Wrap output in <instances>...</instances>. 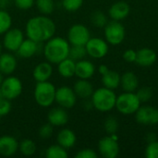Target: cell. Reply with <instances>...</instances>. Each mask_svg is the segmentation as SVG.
Instances as JSON below:
<instances>
[{"label":"cell","mask_w":158,"mask_h":158,"mask_svg":"<svg viewBox=\"0 0 158 158\" xmlns=\"http://www.w3.org/2000/svg\"><path fill=\"white\" fill-rule=\"evenodd\" d=\"M136 95L138 96L141 103H146L148 102L152 96H153V90L149 87H143L139 89L136 93Z\"/></svg>","instance_id":"obj_35"},{"label":"cell","mask_w":158,"mask_h":158,"mask_svg":"<svg viewBox=\"0 0 158 158\" xmlns=\"http://www.w3.org/2000/svg\"><path fill=\"white\" fill-rule=\"evenodd\" d=\"M105 131L109 135H114L118 130V121L115 117H108L105 120Z\"/></svg>","instance_id":"obj_33"},{"label":"cell","mask_w":158,"mask_h":158,"mask_svg":"<svg viewBox=\"0 0 158 158\" xmlns=\"http://www.w3.org/2000/svg\"><path fill=\"white\" fill-rule=\"evenodd\" d=\"M19 150V142L10 135L0 137V155L2 156H12Z\"/></svg>","instance_id":"obj_14"},{"label":"cell","mask_w":158,"mask_h":158,"mask_svg":"<svg viewBox=\"0 0 158 158\" xmlns=\"http://www.w3.org/2000/svg\"><path fill=\"white\" fill-rule=\"evenodd\" d=\"M91 100L95 109L101 112H108L116 106L117 95L113 90L103 87L94 92Z\"/></svg>","instance_id":"obj_3"},{"label":"cell","mask_w":158,"mask_h":158,"mask_svg":"<svg viewBox=\"0 0 158 158\" xmlns=\"http://www.w3.org/2000/svg\"><path fill=\"white\" fill-rule=\"evenodd\" d=\"M106 41L113 45L121 44L125 38V29L123 25L117 20H111L105 26Z\"/></svg>","instance_id":"obj_7"},{"label":"cell","mask_w":158,"mask_h":158,"mask_svg":"<svg viewBox=\"0 0 158 158\" xmlns=\"http://www.w3.org/2000/svg\"><path fill=\"white\" fill-rule=\"evenodd\" d=\"M69 43L62 37H52L49 39L44 48V54L46 60L51 64H58L69 57Z\"/></svg>","instance_id":"obj_2"},{"label":"cell","mask_w":158,"mask_h":158,"mask_svg":"<svg viewBox=\"0 0 158 158\" xmlns=\"http://www.w3.org/2000/svg\"><path fill=\"white\" fill-rule=\"evenodd\" d=\"M136 121L143 125L158 124V109L154 106H140L135 112Z\"/></svg>","instance_id":"obj_13"},{"label":"cell","mask_w":158,"mask_h":158,"mask_svg":"<svg viewBox=\"0 0 158 158\" xmlns=\"http://www.w3.org/2000/svg\"><path fill=\"white\" fill-rule=\"evenodd\" d=\"M120 85L125 92L133 93L137 90L139 86V80L138 77L131 71L124 73L120 79Z\"/></svg>","instance_id":"obj_24"},{"label":"cell","mask_w":158,"mask_h":158,"mask_svg":"<svg viewBox=\"0 0 158 158\" xmlns=\"http://www.w3.org/2000/svg\"><path fill=\"white\" fill-rule=\"evenodd\" d=\"M13 3L19 9L27 10V9H30L34 5L35 1L34 0H13Z\"/></svg>","instance_id":"obj_40"},{"label":"cell","mask_w":158,"mask_h":158,"mask_svg":"<svg viewBox=\"0 0 158 158\" xmlns=\"http://www.w3.org/2000/svg\"><path fill=\"white\" fill-rule=\"evenodd\" d=\"M73 90H74L77 97H80V98L85 99V100L92 97V95L94 92L92 83L90 81H88V80H83V79H80L79 81H77L75 82Z\"/></svg>","instance_id":"obj_20"},{"label":"cell","mask_w":158,"mask_h":158,"mask_svg":"<svg viewBox=\"0 0 158 158\" xmlns=\"http://www.w3.org/2000/svg\"><path fill=\"white\" fill-rule=\"evenodd\" d=\"M55 102H56L59 106L65 109H69L75 106L77 102V95L73 89L67 86H62L56 91Z\"/></svg>","instance_id":"obj_10"},{"label":"cell","mask_w":158,"mask_h":158,"mask_svg":"<svg viewBox=\"0 0 158 158\" xmlns=\"http://www.w3.org/2000/svg\"><path fill=\"white\" fill-rule=\"evenodd\" d=\"M130 12H131V6H129L128 3L124 1H118L114 3L108 10L109 17L113 20H117V21H120L126 19L129 16Z\"/></svg>","instance_id":"obj_15"},{"label":"cell","mask_w":158,"mask_h":158,"mask_svg":"<svg viewBox=\"0 0 158 158\" xmlns=\"http://www.w3.org/2000/svg\"><path fill=\"white\" fill-rule=\"evenodd\" d=\"M24 41V35L19 29H9L5 34L3 39V45L10 52H17L22 42Z\"/></svg>","instance_id":"obj_12"},{"label":"cell","mask_w":158,"mask_h":158,"mask_svg":"<svg viewBox=\"0 0 158 158\" xmlns=\"http://www.w3.org/2000/svg\"><path fill=\"white\" fill-rule=\"evenodd\" d=\"M56 91V89L54 84L48 81L37 82L33 92L35 102L40 106L49 107L55 102Z\"/></svg>","instance_id":"obj_4"},{"label":"cell","mask_w":158,"mask_h":158,"mask_svg":"<svg viewBox=\"0 0 158 158\" xmlns=\"http://www.w3.org/2000/svg\"><path fill=\"white\" fill-rule=\"evenodd\" d=\"M111 136H106L102 138L98 143V151L103 157L116 158L119 153V146L117 142V138Z\"/></svg>","instance_id":"obj_9"},{"label":"cell","mask_w":158,"mask_h":158,"mask_svg":"<svg viewBox=\"0 0 158 158\" xmlns=\"http://www.w3.org/2000/svg\"><path fill=\"white\" fill-rule=\"evenodd\" d=\"M85 48L87 55L94 58H102L106 56L108 52L107 42L98 37L90 38L85 44Z\"/></svg>","instance_id":"obj_11"},{"label":"cell","mask_w":158,"mask_h":158,"mask_svg":"<svg viewBox=\"0 0 158 158\" xmlns=\"http://www.w3.org/2000/svg\"><path fill=\"white\" fill-rule=\"evenodd\" d=\"M17 68L16 57L8 53L0 55V72L3 75L12 74Z\"/></svg>","instance_id":"obj_21"},{"label":"cell","mask_w":158,"mask_h":158,"mask_svg":"<svg viewBox=\"0 0 158 158\" xmlns=\"http://www.w3.org/2000/svg\"><path fill=\"white\" fill-rule=\"evenodd\" d=\"M91 22L93 25H94L97 28H105V26L107 24V17L106 15L100 11L96 10L91 15Z\"/></svg>","instance_id":"obj_32"},{"label":"cell","mask_w":158,"mask_h":158,"mask_svg":"<svg viewBox=\"0 0 158 158\" xmlns=\"http://www.w3.org/2000/svg\"><path fill=\"white\" fill-rule=\"evenodd\" d=\"M120 79L121 76L118 72L110 69H108L105 74L102 75V82L104 84V87L111 90H114L120 85Z\"/></svg>","instance_id":"obj_26"},{"label":"cell","mask_w":158,"mask_h":158,"mask_svg":"<svg viewBox=\"0 0 158 158\" xmlns=\"http://www.w3.org/2000/svg\"><path fill=\"white\" fill-rule=\"evenodd\" d=\"M76 134L69 129L61 130L56 136L57 144H59L65 149H69L73 147L76 143Z\"/></svg>","instance_id":"obj_23"},{"label":"cell","mask_w":158,"mask_h":158,"mask_svg":"<svg viewBox=\"0 0 158 158\" xmlns=\"http://www.w3.org/2000/svg\"><path fill=\"white\" fill-rule=\"evenodd\" d=\"M12 25V19L6 10L0 9V35L5 34Z\"/></svg>","instance_id":"obj_29"},{"label":"cell","mask_w":158,"mask_h":158,"mask_svg":"<svg viewBox=\"0 0 158 158\" xmlns=\"http://www.w3.org/2000/svg\"><path fill=\"white\" fill-rule=\"evenodd\" d=\"M1 52H2V45H1V44H0V55H1Z\"/></svg>","instance_id":"obj_47"},{"label":"cell","mask_w":158,"mask_h":158,"mask_svg":"<svg viewBox=\"0 0 158 158\" xmlns=\"http://www.w3.org/2000/svg\"><path fill=\"white\" fill-rule=\"evenodd\" d=\"M83 4V0H62V6L69 12L79 10Z\"/></svg>","instance_id":"obj_34"},{"label":"cell","mask_w":158,"mask_h":158,"mask_svg":"<svg viewBox=\"0 0 158 158\" xmlns=\"http://www.w3.org/2000/svg\"><path fill=\"white\" fill-rule=\"evenodd\" d=\"M39 43H36L31 39H24L19 49L17 50V54L19 57L22 58H30L36 55L39 50Z\"/></svg>","instance_id":"obj_18"},{"label":"cell","mask_w":158,"mask_h":158,"mask_svg":"<svg viewBox=\"0 0 158 158\" xmlns=\"http://www.w3.org/2000/svg\"><path fill=\"white\" fill-rule=\"evenodd\" d=\"M48 122L56 127H61L68 123L69 121V115L65 108L63 107H55L52 108L47 116Z\"/></svg>","instance_id":"obj_16"},{"label":"cell","mask_w":158,"mask_h":158,"mask_svg":"<svg viewBox=\"0 0 158 158\" xmlns=\"http://www.w3.org/2000/svg\"><path fill=\"white\" fill-rule=\"evenodd\" d=\"M145 156L147 158H158V141L149 143L145 149Z\"/></svg>","instance_id":"obj_36"},{"label":"cell","mask_w":158,"mask_h":158,"mask_svg":"<svg viewBox=\"0 0 158 158\" xmlns=\"http://www.w3.org/2000/svg\"><path fill=\"white\" fill-rule=\"evenodd\" d=\"M10 110H11L10 101L4 97L0 99V118L6 116L10 112Z\"/></svg>","instance_id":"obj_38"},{"label":"cell","mask_w":158,"mask_h":158,"mask_svg":"<svg viewBox=\"0 0 158 158\" xmlns=\"http://www.w3.org/2000/svg\"><path fill=\"white\" fill-rule=\"evenodd\" d=\"M52 134H53V125H51L50 123L44 124L39 129V136L43 140L49 139Z\"/></svg>","instance_id":"obj_37"},{"label":"cell","mask_w":158,"mask_h":158,"mask_svg":"<svg viewBox=\"0 0 158 158\" xmlns=\"http://www.w3.org/2000/svg\"><path fill=\"white\" fill-rule=\"evenodd\" d=\"M69 156L67 149L63 148L59 144L51 145L45 151L46 158H67Z\"/></svg>","instance_id":"obj_28"},{"label":"cell","mask_w":158,"mask_h":158,"mask_svg":"<svg viewBox=\"0 0 158 158\" xmlns=\"http://www.w3.org/2000/svg\"><path fill=\"white\" fill-rule=\"evenodd\" d=\"M2 98H3V94H2V91L0 89V99H2Z\"/></svg>","instance_id":"obj_46"},{"label":"cell","mask_w":158,"mask_h":158,"mask_svg":"<svg viewBox=\"0 0 158 158\" xmlns=\"http://www.w3.org/2000/svg\"><path fill=\"white\" fill-rule=\"evenodd\" d=\"M36 144L30 139H25L19 143V150L25 156H31L36 152Z\"/></svg>","instance_id":"obj_27"},{"label":"cell","mask_w":158,"mask_h":158,"mask_svg":"<svg viewBox=\"0 0 158 158\" xmlns=\"http://www.w3.org/2000/svg\"><path fill=\"white\" fill-rule=\"evenodd\" d=\"M108 69H108L107 66H106V65H101V66L99 67V69H98V70H99V72L101 73V75L105 74Z\"/></svg>","instance_id":"obj_44"},{"label":"cell","mask_w":158,"mask_h":158,"mask_svg":"<svg viewBox=\"0 0 158 158\" xmlns=\"http://www.w3.org/2000/svg\"><path fill=\"white\" fill-rule=\"evenodd\" d=\"M3 80H4V79H3V74L0 72V86H1V84H2V81H3Z\"/></svg>","instance_id":"obj_45"},{"label":"cell","mask_w":158,"mask_h":158,"mask_svg":"<svg viewBox=\"0 0 158 158\" xmlns=\"http://www.w3.org/2000/svg\"><path fill=\"white\" fill-rule=\"evenodd\" d=\"M53 74V68L51 63L47 62H42L38 64L32 72L33 79L36 81V82L40 81H46L50 79V77Z\"/></svg>","instance_id":"obj_19"},{"label":"cell","mask_w":158,"mask_h":158,"mask_svg":"<svg viewBox=\"0 0 158 158\" xmlns=\"http://www.w3.org/2000/svg\"><path fill=\"white\" fill-rule=\"evenodd\" d=\"M136 56H137V52L132 50V49H128L123 53V58L129 63H132L136 61Z\"/></svg>","instance_id":"obj_41"},{"label":"cell","mask_w":158,"mask_h":158,"mask_svg":"<svg viewBox=\"0 0 158 158\" xmlns=\"http://www.w3.org/2000/svg\"><path fill=\"white\" fill-rule=\"evenodd\" d=\"M87 55V51L85 45H71L69 47V57L73 59L74 61H79L83 59Z\"/></svg>","instance_id":"obj_30"},{"label":"cell","mask_w":158,"mask_h":158,"mask_svg":"<svg viewBox=\"0 0 158 158\" xmlns=\"http://www.w3.org/2000/svg\"><path fill=\"white\" fill-rule=\"evenodd\" d=\"M57 71L63 78L69 79L75 75L76 69V61L70 57H67L57 64Z\"/></svg>","instance_id":"obj_25"},{"label":"cell","mask_w":158,"mask_h":158,"mask_svg":"<svg viewBox=\"0 0 158 158\" xmlns=\"http://www.w3.org/2000/svg\"><path fill=\"white\" fill-rule=\"evenodd\" d=\"M141 102L134 93L126 92L117 97L116 107L118 112L124 115L135 114L141 106Z\"/></svg>","instance_id":"obj_5"},{"label":"cell","mask_w":158,"mask_h":158,"mask_svg":"<svg viewBox=\"0 0 158 158\" xmlns=\"http://www.w3.org/2000/svg\"><path fill=\"white\" fill-rule=\"evenodd\" d=\"M90 38V31L83 24L72 25L68 32V41L71 45H85Z\"/></svg>","instance_id":"obj_8"},{"label":"cell","mask_w":158,"mask_h":158,"mask_svg":"<svg viewBox=\"0 0 158 158\" xmlns=\"http://www.w3.org/2000/svg\"><path fill=\"white\" fill-rule=\"evenodd\" d=\"M157 139H156V133H154V132H150V133H148L147 135H146V141H147V143H152V142H155V141H156Z\"/></svg>","instance_id":"obj_43"},{"label":"cell","mask_w":158,"mask_h":158,"mask_svg":"<svg viewBox=\"0 0 158 158\" xmlns=\"http://www.w3.org/2000/svg\"><path fill=\"white\" fill-rule=\"evenodd\" d=\"M0 89L3 94V97L11 101L18 98L22 93V83L20 80L14 76H9L3 80Z\"/></svg>","instance_id":"obj_6"},{"label":"cell","mask_w":158,"mask_h":158,"mask_svg":"<svg viewBox=\"0 0 158 158\" xmlns=\"http://www.w3.org/2000/svg\"><path fill=\"white\" fill-rule=\"evenodd\" d=\"M36 6L43 15H49L55 9L54 0H36Z\"/></svg>","instance_id":"obj_31"},{"label":"cell","mask_w":158,"mask_h":158,"mask_svg":"<svg viewBox=\"0 0 158 158\" xmlns=\"http://www.w3.org/2000/svg\"><path fill=\"white\" fill-rule=\"evenodd\" d=\"M76 158H97L98 157V155L95 153V151H94L93 149H90V148H85V149H82V150H80L76 156Z\"/></svg>","instance_id":"obj_39"},{"label":"cell","mask_w":158,"mask_h":158,"mask_svg":"<svg viewBox=\"0 0 158 158\" xmlns=\"http://www.w3.org/2000/svg\"><path fill=\"white\" fill-rule=\"evenodd\" d=\"M95 71L94 65L88 60H79L76 61V69H75V75L79 79L83 80H89L93 77Z\"/></svg>","instance_id":"obj_17"},{"label":"cell","mask_w":158,"mask_h":158,"mask_svg":"<svg viewBox=\"0 0 158 158\" xmlns=\"http://www.w3.org/2000/svg\"><path fill=\"white\" fill-rule=\"evenodd\" d=\"M13 3V0H0V9L6 10Z\"/></svg>","instance_id":"obj_42"},{"label":"cell","mask_w":158,"mask_h":158,"mask_svg":"<svg viewBox=\"0 0 158 158\" xmlns=\"http://www.w3.org/2000/svg\"><path fill=\"white\" fill-rule=\"evenodd\" d=\"M156 61V53L150 48H142L137 52L136 63L142 67H150Z\"/></svg>","instance_id":"obj_22"},{"label":"cell","mask_w":158,"mask_h":158,"mask_svg":"<svg viewBox=\"0 0 158 158\" xmlns=\"http://www.w3.org/2000/svg\"><path fill=\"white\" fill-rule=\"evenodd\" d=\"M26 35L29 39L43 44L54 37L56 32L55 22L46 15L31 18L25 27Z\"/></svg>","instance_id":"obj_1"}]
</instances>
